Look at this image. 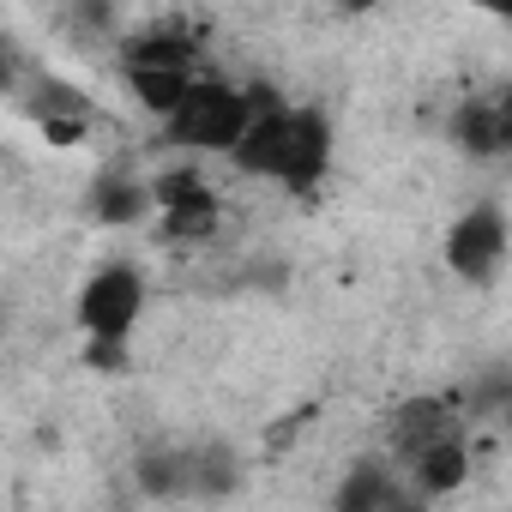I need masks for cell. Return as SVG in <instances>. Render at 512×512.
Returning <instances> with one entry per match:
<instances>
[{"label":"cell","instance_id":"obj_9","mask_svg":"<svg viewBox=\"0 0 512 512\" xmlns=\"http://www.w3.org/2000/svg\"><path fill=\"white\" fill-rule=\"evenodd\" d=\"M127 85H133V97H139V109H145V115L169 121V115H175V103H181V97H187V85H193V67H169V61H127Z\"/></svg>","mask_w":512,"mask_h":512},{"label":"cell","instance_id":"obj_7","mask_svg":"<svg viewBox=\"0 0 512 512\" xmlns=\"http://www.w3.org/2000/svg\"><path fill=\"white\" fill-rule=\"evenodd\" d=\"M464 422H458V410L446 404V398H416V404H404L398 416H392V458L398 464H410L422 446H434V440H446V434H458Z\"/></svg>","mask_w":512,"mask_h":512},{"label":"cell","instance_id":"obj_3","mask_svg":"<svg viewBox=\"0 0 512 512\" xmlns=\"http://www.w3.org/2000/svg\"><path fill=\"white\" fill-rule=\"evenodd\" d=\"M145 308H151V278H145V266H133V260H103V266L79 284V296H73V326H79L97 350H127V338L139 332Z\"/></svg>","mask_w":512,"mask_h":512},{"label":"cell","instance_id":"obj_5","mask_svg":"<svg viewBox=\"0 0 512 512\" xmlns=\"http://www.w3.org/2000/svg\"><path fill=\"white\" fill-rule=\"evenodd\" d=\"M332 512H428V506L410 494V482H404L398 464H386V458H356V464L344 470V482H338Z\"/></svg>","mask_w":512,"mask_h":512},{"label":"cell","instance_id":"obj_4","mask_svg":"<svg viewBox=\"0 0 512 512\" xmlns=\"http://www.w3.org/2000/svg\"><path fill=\"white\" fill-rule=\"evenodd\" d=\"M446 272L470 290H488L500 272H506V253H512V223H506V205L500 199H476L464 205L452 223H446Z\"/></svg>","mask_w":512,"mask_h":512},{"label":"cell","instance_id":"obj_2","mask_svg":"<svg viewBox=\"0 0 512 512\" xmlns=\"http://www.w3.org/2000/svg\"><path fill=\"white\" fill-rule=\"evenodd\" d=\"M260 85H235V79H217V73H193L187 97L175 103V115L163 121L169 145L193 151V157H229L260 109Z\"/></svg>","mask_w":512,"mask_h":512},{"label":"cell","instance_id":"obj_11","mask_svg":"<svg viewBox=\"0 0 512 512\" xmlns=\"http://www.w3.org/2000/svg\"><path fill=\"white\" fill-rule=\"evenodd\" d=\"M91 211L109 229H127V223L151 217V181H139V175H103L97 193H91Z\"/></svg>","mask_w":512,"mask_h":512},{"label":"cell","instance_id":"obj_1","mask_svg":"<svg viewBox=\"0 0 512 512\" xmlns=\"http://www.w3.org/2000/svg\"><path fill=\"white\" fill-rule=\"evenodd\" d=\"M229 163L253 181L284 187V193H314L332 175V121L314 103H284L272 91V97H260Z\"/></svg>","mask_w":512,"mask_h":512},{"label":"cell","instance_id":"obj_12","mask_svg":"<svg viewBox=\"0 0 512 512\" xmlns=\"http://www.w3.org/2000/svg\"><path fill=\"white\" fill-rule=\"evenodd\" d=\"M458 139H464V151H476V157L506 151V139H512L506 109H500V103H470V109L458 115Z\"/></svg>","mask_w":512,"mask_h":512},{"label":"cell","instance_id":"obj_6","mask_svg":"<svg viewBox=\"0 0 512 512\" xmlns=\"http://www.w3.org/2000/svg\"><path fill=\"white\" fill-rule=\"evenodd\" d=\"M404 482H410V494H416L422 506H428V500L458 494V488L470 482V434L458 428V434H446V440L422 446V452L404 464Z\"/></svg>","mask_w":512,"mask_h":512},{"label":"cell","instance_id":"obj_8","mask_svg":"<svg viewBox=\"0 0 512 512\" xmlns=\"http://www.w3.org/2000/svg\"><path fill=\"white\" fill-rule=\"evenodd\" d=\"M241 482H247V464H241L235 446H223V440H193L187 446V488H193V500H229Z\"/></svg>","mask_w":512,"mask_h":512},{"label":"cell","instance_id":"obj_10","mask_svg":"<svg viewBox=\"0 0 512 512\" xmlns=\"http://www.w3.org/2000/svg\"><path fill=\"white\" fill-rule=\"evenodd\" d=\"M133 482L145 500H193L187 488V446H151L133 464Z\"/></svg>","mask_w":512,"mask_h":512}]
</instances>
